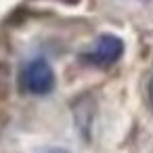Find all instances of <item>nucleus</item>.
<instances>
[{
	"label": "nucleus",
	"instance_id": "1",
	"mask_svg": "<svg viewBox=\"0 0 153 153\" xmlns=\"http://www.w3.org/2000/svg\"><path fill=\"white\" fill-rule=\"evenodd\" d=\"M19 88L25 92V94H34V97H44L48 92H53L55 88V69L51 67V63L42 57L38 59H32L27 61L21 71H19Z\"/></svg>",
	"mask_w": 153,
	"mask_h": 153
},
{
	"label": "nucleus",
	"instance_id": "2",
	"mask_svg": "<svg viewBox=\"0 0 153 153\" xmlns=\"http://www.w3.org/2000/svg\"><path fill=\"white\" fill-rule=\"evenodd\" d=\"M124 51H126V44L120 36L115 34H101L90 48H86L80 59L82 63L90 65V67H97V69H107V67H113L122 57H124Z\"/></svg>",
	"mask_w": 153,
	"mask_h": 153
},
{
	"label": "nucleus",
	"instance_id": "3",
	"mask_svg": "<svg viewBox=\"0 0 153 153\" xmlns=\"http://www.w3.org/2000/svg\"><path fill=\"white\" fill-rule=\"evenodd\" d=\"M147 99H149V105H151V109H153V76H151L149 86H147Z\"/></svg>",
	"mask_w": 153,
	"mask_h": 153
},
{
	"label": "nucleus",
	"instance_id": "4",
	"mask_svg": "<svg viewBox=\"0 0 153 153\" xmlns=\"http://www.w3.org/2000/svg\"><path fill=\"white\" fill-rule=\"evenodd\" d=\"M55 2H61V4H69V7H74V4L80 2V0H55Z\"/></svg>",
	"mask_w": 153,
	"mask_h": 153
},
{
	"label": "nucleus",
	"instance_id": "5",
	"mask_svg": "<svg viewBox=\"0 0 153 153\" xmlns=\"http://www.w3.org/2000/svg\"><path fill=\"white\" fill-rule=\"evenodd\" d=\"M55 153H57V151H55Z\"/></svg>",
	"mask_w": 153,
	"mask_h": 153
}]
</instances>
